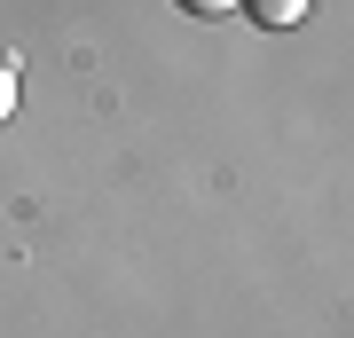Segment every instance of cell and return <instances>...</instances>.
Masks as SVG:
<instances>
[{
    "mask_svg": "<svg viewBox=\"0 0 354 338\" xmlns=\"http://www.w3.org/2000/svg\"><path fill=\"white\" fill-rule=\"evenodd\" d=\"M244 8H252V24H268V32L307 24V0H244Z\"/></svg>",
    "mask_w": 354,
    "mask_h": 338,
    "instance_id": "6da1fadb",
    "label": "cell"
},
{
    "mask_svg": "<svg viewBox=\"0 0 354 338\" xmlns=\"http://www.w3.org/2000/svg\"><path fill=\"white\" fill-rule=\"evenodd\" d=\"M16 118V63H0V126Z\"/></svg>",
    "mask_w": 354,
    "mask_h": 338,
    "instance_id": "7a4b0ae2",
    "label": "cell"
},
{
    "mask_svg": "<svg viewBox=\"0 0 354 338\" xmlns=\"http://www.w3.org/2000/svg\"><path fill=\"white\" fill-rule=\"evenodd\" d=\"M181 8H189V16H205V24H213V16H228V8H244V0H181Z\"/></svg>",
    "mask_w": 354,
    "mask_h": 338,
    "instance_id": "3957f363",
    "label": "cell"
}]
</instances>
